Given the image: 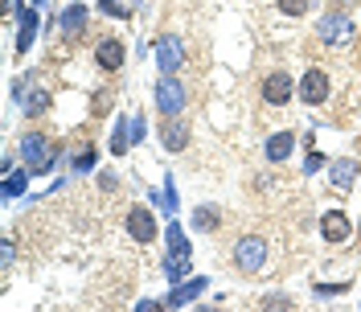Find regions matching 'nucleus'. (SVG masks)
I'll return each instance as SVG.
<instances>
[{
	"label": "nucleus",
	"mask_w": 361,
	"mask_h": 312,
	"mask_svg": "<svg viewBox=\"0 0 361 312\" xmlns=\"http://www.w3.org/2000/svg\"><path fill=\"white\" fill-rule=\"evenodd\" d=\"M29 169L25 173H8V181H4V197H16V193H25V185H29Z\"/></svg>",
	"instance_id": "nucleus-21"
},
{
	"label": "nucleus",
	"mask_w": 361,
	"mask_h": 312,
	"mask_svg": "<svg viewBox=\"0 0 361 312\" xmlns=\"http://www.w3.org/2000/svg\"><path fill=\"white\" fill-rule=\"evenodd\" d=\"M160 144H164L169 152H185V144H189V128H185L177 115H164V128H160Z\"/></svg>",
	"instance_id": "nucleus-14"
},
{
	"label": "nucleus",
	"mask_w": 361,
	"mask_h": 312,
	"mask_svg": "<svg viewBox=\"0 0 361 312\" xmlns=\"http://www.w3.org/2000/svg\"><path fill=\"white\" fill-rule=\"evenodd\" d=\"M300 99H304L308 107H321V103L329 99V74H325L321 66H312V70L300 78Z\"/></svg>",
	"instance_id": "nucleus-9"
},
{
	"label": "nucleus",
	"mask_w": 361,
	"mask_h": 312,
	"mask_svg": "<svg viewBox=\"0 0 361 312\" xmlns=\"http://www.w3.org/2000/svg\"><path fill=\"white\" fill-rule=\"evenodd\" d=\"M321 165H325V160H321V156H316V152H312V156H308V160H304V169H308V173H316V169H321Z\"/></svg>",
	"instance_id": "nucleus-28"
},
{
	"label": "nucleus",
	"mask_w": 361,
	"mask_h": 312,
	"mask_svg": "<svg viewBox=\"0 0 361 312\" xmlns=\"http://www.w3.org/2000/svg\"><path fill=\"white\" fill-rule=\"evenodd\" d=\"M234 263H238V272H247V276H259V267L267 263V243H263L259 235H247V239H238V243H234Z\"/></svg>",
	"instance_id": "nucleus-5"
},
{
	"label": "nucleus",
	"mask_w": 361,
	"mask_h": 312,
	"mask_svg": "<svg viewBox=\"0 0 361 312\" xmlns=\"http://www.w3.org/2000/svg\"><path fill=\"white\" fill-rule=\"evenodd\" d=\"M12 16H21L16 53H29V45H33V37H37V12H33V8H29V0H25V4H16V8H12Z\"/></svg>",
	"instance_id": "nucleus-12"
},
{
	"label": "nucleus",
	"mask_w": 361,
	"mask_h": 312,
	"mask_svg": "<svg viewBox=\"0 0 361 312\" xmlns=\"http://www.w3.org/2000/svg\"><path fill=\"white\" fill-rule=\"evenodd\" d=\"M321 235H325V243H349L353 239V222H349V214L345 210H325V218H321Z\"/></svg>",
	"instance_id": "nucleus-8"
},
{
	"label": "nucleus",
	"mask_w": 361,
	"mask_h": 312,
	"mask_svg": "<svg viewBox=\"0 0 361 312\" xmlns=\"http://www.w3.org/2000/svg\"><path fill=\"white\" fill-rule=\"evenodd\" d=\"M185 103H189L185 82H181L177 74H160V82H156V111H164V115H181Z\"/></svg>",
	"instance_id": "nucleus-4"
},
{
	"label": "nucleus",
	"mask_w": 361,
	"mask_h": 312,
	"mask_svg": "<svg viewBox=\"0 0 361 312\" xmlns=\"http://www.w3.org/2000/svg\"><path fill=\"white\" fill-rule=\"evenodd\" d=\"M156 66H160V74H177L185 66V41L181 37H160L156 41Z\"/></svg>",
	"instance_id": "nucleus-7"
},
{
	"label": "nucleus",
	"mask_w": 361,
	"mask_h": 312,
	"mask_svg": "<svg viewBox=\"0 0 361 312\" xmlns=\"http://www.w3.org/2000/svg\"><path fill=\"white\" fill-rule=\"evenodd\" d=\"M218 222H222V210L218 206H197L193 210V230L210 235V230H218Z\"/></svg>",
	"instance_id": "nucleus-19"
},
{
	"label": "nucleus",
	"mask_w": 361,
	"mask_h": 312,
	"mask_svg": "<svg viewBox=\"0 0 361 312\" xmlns=\"http://www.w3.org/2000/svg\"><path fill=\"white\" fill-rule=\"evenodd\" d=\"M16 103L29 111V115H45L49 107H53V99H49V91H37V86H29V82H16Z\"/></svg>",
	"instance_id": "nucleus-11"
},
{
	"label": "nucleus",
	"mask_w": 361,
	"mask_h": 312,
	"mask_svg": "<svg viewBox=\"0 0 361 312\" xmlns=\"http://www.w3.org/2000/svg\"><path fill=\"white\" fill-rule=\"evenodd\" d=\"M292 148H296V136H292V132H275V136L267 140V160H275V165H279V160H288V156H292Z\"/></svg>",
	"instance_id": "nucleus-18"
},
{
	"label": "nucleus",
	"mask_w": 361,
	"mask_h": 312,
	"mask_svg": "<svg viewBox=\"0 0 361 312\" xmlns=\"http://www.w3.org/2000/svg\"><path fill=\"white\" fill-rule=\"evenodd\" d=\"M329 181H333L337 193H349V189L358 185V160H349V156H345V160H333V165H329Z\"/></svg>",
	"instance_id": "nucleus-15"
},
{
	"label": "nucleus",
	"mask_w": 361,
	"mask_h": 312,
	"mask_svg": "<svg viewBox=\"0 0 361 312\" xmlns=\"http://www.w3.org/2000/svg\"><path fill=\"white\" fill-rule=\"evenodd\" d=\"M127 235L136 243H152L156 239V218L148 206H127Z\"/></svg>",
	"instance_id": "nucleus-10"
},
{
	"label": "nucleus",
	"mask_w": 361,
	"mask_h": 312,
	"mask_svg": "<svg viewBox=\"0 0 361 312\" xmlns=\"http://www.w3.org/2000/svg\"><path fill=\"white\" fill-rule=\"evenodd\" d=\"M127 140H132V132H127V119H119V123H115V136H111V152H115V156H123V152L132 148Z\"/></svg>",
	"instance_id": "nucleus-20"
},
{
	"label": "nucleus",
	"mask_w": 361,
	"mask_h": 312,
	"mask_svg": "<svg viewBox=\"0 0 361 312\" xmlns=\"http://www.w3.org/2000/svg\"><path fill=\"white\" fill-rule=\"evenodd\" d=\"M21 165L33 173V177H41V173H49L53 165H58V144L49 140V136H25L21 140Z\"/></svg>",
	"instance_id": "nucleus-2"
},
{
	"label": "nucleus",
	"mask_w": 361,
	"mask_h": 312,
	"mask_svg": "<svg viewBox=\"0 0 361 312\" xmlns=\"http://www.w3.org/2000/svg\"><path fill=\"white\" fill-rule=\"evenodd\" d=\"M349 284H316V296H341Z\"/></svg>",
	"instance_id": "nucleus-26"
},
{
	"label": "nucleus",
	"mask_w": 361,
	"mask_h": 312,
	"mask_svg": "<svg viewBox=\"0 0 361 312\" xmlns=\"http://www.w3.org/2000/svg\"><path fill=\"white\" fill-rule=\"evenodd\" d=\"M99 12H107V16H119V21L127 16V8H123L119 0H99Z\"/></svg>",
	"instance_id": "nucleus-24"
},
{
	"label": "nucleus",
	"mask_w": 361,
	"mask_h": 312,
	"mask_svg": "<svg viewBox=\"0 0 361 312\" xmlns=\"http://www.w3.org/2000/svg\"><path fill=\"white\" fill-rule=\"evenodd\" d=\"M164 243H169V255H164V276H169L173 284H181V280L189 276V267H193V247L185 243V230H181L177 222L164 230Z\"/></svg>",
	"instance_id": "nucleus-1"
},
{
	"label": "nucleus",
	"mask_w": 361,
	"mask_h": 312,
	"mask_svg": "<svg viewBox=\"0 0 361 312\" xmlns=\"http://www.w3.org/2000/svg\"><path fill=\"white\" fill-rule=\"evenodd\" d=\"M123 58H127V49H123V41H119V37H103V41L95 45V62H99L103 70H119V66H123Z\"/></svg>",
	"instance_id": "nucleus-13"
},
{
	"label": "nucleus",
	"mask_w": 361,
	"mask_h": 312,
	"mask_svg": "<svg viewBox=\"0 0 361 312\" xmlns=\"http://www.w3.org/2000/svg\"><path fill=\"white\" fill-rule=\"evenodd\" d=\"M300 86L292 82V74L288 70H275V74H267L263 78V103H271V107H284V103H292V95H296Z\"/></svg>",
	"instance_id": "nucleus-6"
},
{
	"label": "nucleus",
	"mask_w": 361,
	"mask_h": 312,
	"mask_svg": "<svg viewBox=\"0 0 361 312\" xmlns=\"http://www.w3.org/2000/svg\"><path fill=\"white\" fill-rule=\"evenodd\" d=\"M201 292H206V276H197V280H189V284H177V288H173V296H169L164 304H169V309H181V304L197 300Z\"/></svg>",
	"instance_id": "nucleus-17"
},
{
	"label": "nucleus",
	"mask_w": 361,
	"mask_h": 312,
	"mask_svg": "<svg viewBox=\"0 0 361 312\" xmlns=\"http://www.w3.org/2000/svg\"><path fill=\"white\" fill-rule=\"evenodd\" d=\"M316 37H321L325 45H333V49H349V45L358 41V25H353V16H345V12H325V16L316 21Z\"/></svg>",
	"instance_id": "nucleus-3"
},
{
	"label": "nucleus",
	"mask_w": 361,
	"mask_h": 312,
	"mask_svg": "<svg viewBox=\"0 0 361 312\" xmlns=\"http://www.w3.org/2000/svg\"><path fill=\"white\" fill-rule=\"evenodd\" d=\"M29 4H45V0H29Z\"/></svg>",
	"instance_id": "nucleus-29"
},
{
	"label": "nucleus",
	"mask_w": 361,
	"mask_h": 312,
	"mask_svg": "<svg viewBox=\"0 0 361 312\" xmlns=\"http://www.w3.org/2000/svg\"><path fill=\"white\" fill-rule=\"evenodd\" d=\"M86 16H90V12H86V4H70V8L62 12L58 33H62V37H78V33L86 29Z\"/></svg>",
	"instance_id": "nucleus-16"
},
{
	"label": "nucleus",
	"mask_w": 361,
	"mask_h": 312,
	"mask_svg": "<svg viewBox=\"0 0 361 312\" xmlns=\"http://www.w3.org/2000/svg\"><path fill=\"white\" fill-rule=\"evenodd\" d=\"M136 140H144V119H140V115H132V144H136Z\"/></svg>",
	"instance_id": "nucleus-27"
},
{
	"label": "nucleus",
	"mask_w": 361,
	"mask_h": 312,
	"mask_svg": "<svg viewBox=\"0 0 361 312\" xmlns=\"http://www.w3.org/2000/svg\"><path fill=\"white\" fill-rule=\"evenodd\" d=\"M177 210V189H173V181L164 177V214H173Z\"/></svg>",
	"instance_id": "nucleus-25"
},
{
	"label": "nucleus",
	"mask_w": 361,
	"mask_h": 312,
	"mask_svg": "<svg viewBox=\"0 0 361 312\" xmlns=\"http://www.w3.org/2000/svg\"><path fill=\"white\" fill-rule=\"evenodd\" d=\"M308 4H312V0H279V12H284V16H304Z\"/></svg>",
	"instance_id": "nucleus-22"
},
{
	"label": "nucleus",
	"mask_w": 361,
	"mask_h": 312,
	"mask_svg": "<svg viewBox=\"0 0 361 312\" xmlns=\"http://www.w3.org/2000/svg\"><path fill=\"white\" fill-rule=\"evenodd\" d=\"M95 160H99V152H95V148H86V152H78V156H74V169H78V173H86V169H95Z\"/></svg>",
	"instance_id": "nucleus-23"
}]
</instances>
